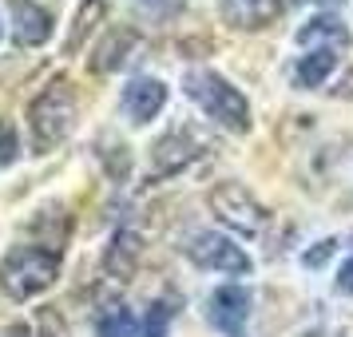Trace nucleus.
<instances>
[{"label": "nucleus", "mask_w": 353, "mask_h": 337, "mask_svg": "<svg viewBox=\"0 0 353 337\" xmlns=\"http://www.w3.org/2000/svg\"><path fill=\"white\" fill-rule=\"evenodd\" d=\"M76 115H80L76 88L64 76L48 80L32 96V103H28V147H32L36 155H52L72 135Z\"/></svg>", "instance_id": "1"}, {"label": "nucleus", "mask_w": 353, "mask_h": 337, "mask_svg": "<svg viewBox=\"0 0 353 337\" xmlns=\"http://www.w3.org/2000/svg\"><path fill=\"white\" fill-rule=\"evenodd\" d=\"M60 250L36 246V242H20L0 258V294L12 302H32L44 289L56 286L60 278Z\"/></svg>", "instance_id": "2"}, {"label": "nucleus", "mask_w": 353, "mask_h": 337, "mask_svg": "<svg viewBox=\"0 0 353 337\" xmlns=\"http://www.w3.org/2000/svg\"><path fill=\"white\" fill-rule=\"evenodd\" d=\"M183 92H187V99H191L207 119H214L219 127L234 131V135L250 131V103H246V96H242L226 76L210 72V68H191V72L183 76Z\"/></svg>", "instance_id": "3"}, {"label": "nucleus", "mask_w": 353, "mask_h": 337, "mask_svg": "<svg viewBox=\"0 0 353 337\" xmlns=\"http://www.w3.org/2000/svg\"><path fill=\"white\" fill-rule=\"evenodd\" d=\"M183 250H187V258L199 270H214V274H223V278H242V274L254 270L250 254L234 238H226L223 230H199V234L187 238Z\"/></svg>", "instance_id": "4"}, {"label": "nucleus", "mask_w": 353, "mask_h": 337, "mask_svg": "<svg viewBox=\"0 0 353 337\" xmlns=\"http://www.w3.org/2000/svg\"><path fill=\"white\" fill-rule=\"evenodd\" d=\"M210 210H214V218L223 226H230L234 234H246V238H254L262 234V226H266V207L254 198L250 187H242V183H219L214 191H210Z\"/></svg>", "instance_id": "5"}, {"label": "nucleus", "mask_w": 353, "mask_h": 337, "mask_svg": "<svg viewBox=\"0 0 353 337\" xmlns=\"http://www.w3.org/2000/svg\"><path fill=\"white\" fill-rule=\"evenodd\" d=\"M207 318L223 337H246L250 321V289L246 286H219L207 298Z\"/></svg>", "instance_id": "6"}, {"label": "nucleus", "mask_w": 353, "mask_h": 337, "mask_svg": "<svg viewBox=\"0 0 353 337\" xmlns=\"http://www.w3.org/2000/svg\"><path fill=\"white\" fill-rule=\"evenodd\" d=\"M203 155V139L191 127H171L167 135L155 139L151 147V171L155 175H179L183 167H191Z\"/></svg>", "instance_id": "7"}, {"label": "nucleus", "mask_w": 353, "mask_h": 337, "mask_svg": "<svg viewBox=\"0 0 353 337\" xmlns=\"http://www.w3.org/2000/svg\"><path fill=\"white\" fill-rule=\"evenodd\" d=\"M286 12V0H219V17L239 32H262L278 24Z\"/></svg>", "instance_id": "8"}, {"label": "nucleus", "mask_w": 353, "mask_h": 337, "mask_svg": "<svg viewBox=\"0 0 353 337\" xmlns=\"http://www.w3.org/2000/svg\"><path fill=\"white\" fill-rule=\"evenodd\" d=\"M119 108H123V115H128L131 123H151L167 108V83L155 80V76H135L123 88Z\"/></svg>", "instance_id": "9"}, {"label": "nucleus", "mask_w": 353, "mask_h": 337, "mask_svg": "<svg viewBox=\"0 0 353 337\" xmlns=\"http://www.w3.org/2000/svg\"><path fill=\"white\" fill-rule=\"evenodd\" d=\"M52 28L56 20L44 4L36 0H12V36H17L20 48H40L52 40Z\"/></svg>", "instance_id": "10"}, {"label": "nucleus", "mask_w": 353, "mask_h": 337, "mask_svg": "<svg viewBox=\"0 0 353 337\" xmlns=\"http://www.w3.org/2000/svg\"><path fill=\"white\" fill-rule=\"evenodd\" d=\"M139 258H143V238H139V230H131V226H119L108 242V250H103V274L115 278V282H128L131 274L139 270Z\"/></svg>", "instance_id": "11"}, {"label": "nucleus", "mask_w": 353, "mask_h": 337, "mask_svg": "<svg viewBox=\"0 0 353 337\" xmlns=\"http://www.w3.org/2000/svg\"><path fill=\"white\" fill-rule=\"evenodd\" d=\"M298 44L310 52H341L353 44V36L337 17H314L298 28Z\"/></svg>", "instance_id": "12"}, {"label": "nucleus", "mask_w": 353, "mask_h": 337, "mask_svg": "<svg viewBox=\"0 0 353 337\" xmlns=\"http://www.w3.org/2000/svg\"><path fill=\"white\" fill-rule=\"evenodd\" d=\"M135 44H139V32H135V28H112V32L96 44V52H92V72H99V76L119 72V68L131 60Z\"/></svg>", "instance_id": "13"}, {"label": "nucleus", "mask_w": 353, "mask_h": 337, "mask_svg": "<svg viewBox=\"0 0 353 337\" xmlns=\"http://www.w3.org/2000/svg\"><path fill=\"white\" fill-rule=\"evenodd\" d=\"M334 68H337V52H305L294 64V88L314 92V88H321L334 76Z\"/></svg>", "instance_id": "14"}, {"label": "nucleus", "mask_w": 353, "mask_h": 337, "mask_svg": "<svg viewBox=\"0 0 353 337\" xmlns=\"http://www.w3.org/2000/svg\"><path fill=\"white\" fill-rule=\"evenodd\" d=\"M103 12H108V0H83L80 8H76L72 32H68V40H64V52H68V56H76V52L83 48V40L96 32V24L103 20Z\"/></svg>", "instance_id": "15"}, {"label": "nucleus", "mask_w": 353, "mask_h": 337, "mask_svg": "<svg viewBox=\"0 0 353 337\" xmlns=\"http://www.w3.org/2000/svg\"><path fill=\"white\" fill-rule=\"evenodd\" d=\"M96 337H139V321L128 305H108L96 318Z\"/></svg>", "instance_id": "16"}, {"label": "nucleus", "mask_w": 353, "mask_h": 337, "mask_svg": "<svg viewBox=\"0 0 353 337\" xmlns=\"http://www.w3.org/2000/svg\"><path fill=\"white\" fill-rule=\"evenodd\" d=\"M171 321H175V305L171 302H151L143 325H139V337H167Z\"/></svg>", "instance_id": "17"}, {"label": "nucleus", "mask_w": 353, "mask_h": 337, "mask_svg": "<svg viewBox=\"0 0 353 337\" xmlns=\"http://www.w3.org/2000/svg\"><path fill=\"white\" fill-rule=\"evenodd\" d=\"M17 159H20V135L8 119H0V171L12 167Z\"/></svg>", "instance_id": "18"}, {"label": "nucleus", "mask_w": 353, "mask_h": 337, "mask_svg": "<svg viewBox=\"0 0 353 337\" xmlns=\"http://www.w3.org/2000/svg\"><path fill=\"white\" fill-rule=\"evenodd\" d=\"M334 250H337V242H334V238L314 242V246H310V250L302 254V266H305V270H318V266H325V262H330V254H334Z\"/></svg>", "instance_id": "19"}, {"label": "nucleus", "mask_w": 353, "mask_h": 337, "mask_svg": "<svg viewBox=\"0 0 353 337\" xmlns=\"http://www.w3.org/2000/svg\"><path fill=\"white\" fill-rule=\"evenodd\" d=\"M337 289H341V294H353V258L337 270Z\"/></svg>", "instance_id": "20"}, {"label": "nucleus", "mask_w": 353, "mask_h": 337, "mask_svg": "<svg viewBox=\"0 0 353 337\" xmlns=\"http://www.w3.org/2000/svg\"><path fill=\"white\" fill-rule=\"evenodd\" d=\"M139 4H147V8H163V12H167V8H179L183 0H139Z\"/></svg>", "instance_id": "21"}, {"label": "nucleus", "mask_w": 353, "mask_h": 337, "mask_svg": "<svg viewBox=\"0 0 353 337\" xmlns=\"http://www.w3.org/2000/svg\"><path fill=\"white\" fill-rule=\"evenodd\" d=\"M337 96H353V72L341 80V88H337Z\"/></svg>", "instance_id": "22"}, {"label": "nucleus", "mask_w": 353, "mask_h": 337, "mask_svg": "<svg viewBox=\"0 0 353 337\" xmlns=\"http://www.w3.org/2000/svg\"><path fill=\"white\" fill-rule=\"evenodd\" d=\"M310 4H318L321 8V4H341V0H310Z\"/></svg>", "instance_id": "23"}, {"label": "nucleus", "mask_w": 353, "mask_h": 337, "mask_svg": "<svg viewBox=\"0 0 353 337\" xmlns=\"http://www.w3.org/2000/svg\"><path fill=\"white\" fill-rule=\"evenodd\" d=\"M40 337H52V329H44V334H40Z\"/></svg>", "instance_id": "24"}, {"label": "nucleus", "mask_w": 353, "mask_h": 337, "mask_svg": "<svg viewBox=\"0 0 353 337\" xmlns=\"http://www.w3.org/2000/svg\"><path fill=\"white\" fill-rule=\"evenodd\" d=\"M0 32H4V28H0Z\"/></svg>", "instance_id": "25"}]
</instances>
